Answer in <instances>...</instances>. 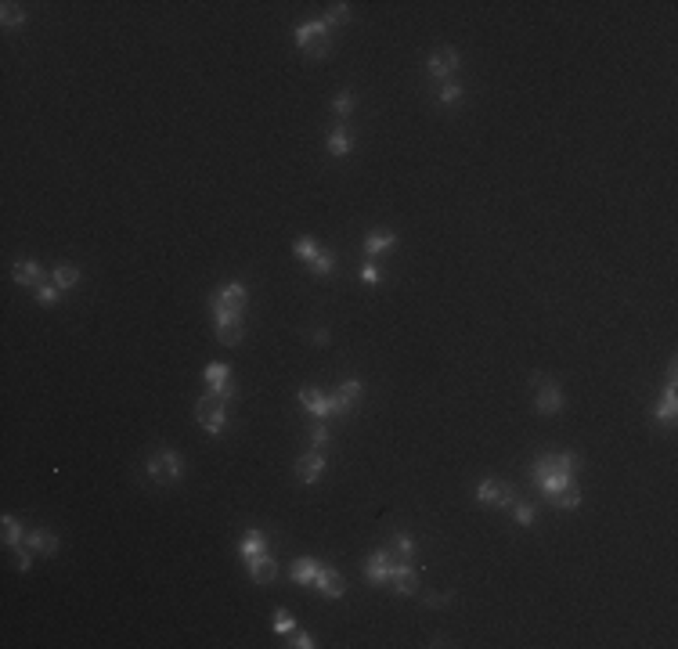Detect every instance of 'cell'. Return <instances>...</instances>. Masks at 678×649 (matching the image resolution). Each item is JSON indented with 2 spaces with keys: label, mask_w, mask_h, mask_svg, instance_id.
<instances>
[{
  "label": "cell",
  "mask_w": 678,
  "mask_h": 649,
  "mask_svg": "<svg viewBox=\"0 0 678 649\" xmlns=\"http://www.w3.org/2000/svg\"><path fill=\"white\" fill-rule=\"evenodd\" d=\"M195 418H199V426L206 429V433H224L227 429V401L220 393H202L199 397V404H195Z\"/></svg>",
  "instance_id": "6da1fadb"
},
{
  "label": "cell",
  "mask_w": 678,
  "mask_h": 649,
  "mask_svg": "<svg viewBox=\"0 0 678 649\" xmlns=\"http://www.w3.org/2000/svg\"><path fill=\"white\" fill-rule=\"evenodd\" d=\"M332 109L339 112V119H347V116H350V109H354L350 91H339V94H336V101H332Z\"/></svg>",
  "instance_id": "e575fe53"
},
{
  "label": "cell",
  "mask_w": 678,
  "mask_h": 649,
  "mask_svg": "<svg viewBox=\"0 0 678 649\" xmlns=\"http://www.w3.org/2000/svg\"><path fill=\"white\" fill-rule=\"evenodd\" d=\"M448 599H451V595H430V606H444Z\"/></svg>",
  "instance_id": "7bdbcfd3"
},
{
  "label": "cell",
  "mask_w": 678,
  "mask_h": 649,
  "mask_svg": "<svg viewBox=\"0 0 678 649\" xmlns=\"http://www.w3.org/2000/svg\"><path fill=\"white\" fill-rule=\"evenodd\" d=\"M534 404L541 415H559L563 408V393L552 379H541V375H534Z\"/></svg>",
  "instance_id": "52a82bcc"
},
{
  "label": "cell",
  "mask_w": 678,
  "mask_h": 649,
  "mask_svg": "<svg viewBox=\"0 0 678 649\" xmlns=\"http://www.w3.org/2000/svg\"><path fill=\"white\" fill-rule=\"evenodd\" d=\"M292 253L310 264V260L317 257V242H314V238H296V242H292Z\"/></svg>",
  "instance_id": "1f68e13d"
},
{
  "label": "cell",
  "mask_w": 678,
  "mask_h": 649,
  "mask_svg": "<svg viewBox=\"0 0 678 649\" xmlns=\"http://www.w3.org/2000/svg\"><path fill=\"white\" fill-rule=\"evenodd\" d=\"M213 314L217 318H246V285L231 282L213 296Z\"/></svg>",
  "instance_id": "3957f363"
},
{
  "label": "cell",
  "mask_w": 678,
  "mask_h": 649,
  "mask_svg": "<svg viewBox=\"0 0 678 649\" xmlns=\"http://www.w3.org/2000/svg\"><path fill=\"white\" fill-rule=\"evenodd\" d=\"M29 563H33V559H29V552H26L22 545H18V552H15V567H18V570L26 574V570H29Z\"/></svg>",
  "instance_id": "ab89813d"
},
{
  "label": "cell",
  "mask_w": 678,
  "mask_h": 649,
  "mask_svg": "<svg viewBox=\"0 0 678 649\" xmlns=\"http://www.w3.org/2000/svg\"><path fill=\"white\" fill-rule=\"evenodd\" d=\"M300 404H303L310 415H317V418H325V415H347L336 393H332V397H325L322 390H310V386H303V390H300Z\"/></svg>",
  "instance_id": "5b68a950"
},
{
  "label": "cell",
  "mask_w": 678,
  "mask_h": 649,
  "mask_svg": "<svg viewBox=\"0 0 678 649\" xmlns=\"http://www.w3.org/2000/svg\"><path fill=\"white\" fill-rule=\"evenodd\" d=\"M361 278H365L368 285H375V282H379V270H375V264H365V267H361Z\"/></svg>",
  "instance_id": "b9f144b4"
},
{
  "label": "cell",
  "mask_w": 678,
  "mask_h": 649,
  "mask_svg": "<svg viewBox=\"0 0 678 649\" xmlns=\"http://www.w3.org/2000/svg\"><path fill=\"white\" fill-rule=\"evenodd\" d=\"M332 267H336V253L332 249H317V257L310 260V270L314 275H332Z\"/></svg>",
  "instance_id": "4316f807"
},
{
  "label": "cell",
  "mask_w": 678,
  "mask_h": 649,
  "mask_svg": "<svg viewBox=\"0 0 678 649\" xmlns=\"http://www.w3.org/2000/svg\"><path fill=\"white\" fill-rule=\"evenodd\" d=\"M292 646H296V649H314L317 642H314V639H310L307 632H300V635H296V639H292Z\"/></svg>",
  "instance_id": "60d3db41"
},
{
  "label": "cell",
  "mask_w": 678,
  "mask_h": 649,
  "mask_svg": "<svg viewBox=\"0 0 678 649\" xmlns=\"http://www.w3.org/2000/svg\"><path fill=\"white\" fill-rule=\"evenodd\" d=\"M206 383H209V390H213V393H220L224 401L235 397V383H231V368L227 365H209L206 368Z\"/></svg>",
  "instance_id": "7c38bea8"
},
{
  "label": "cell",
  "mask_w": 678,
  "mask_h": 649,
  "mask_svg": "<svg viewBox=\"0 0 678 649\" xmlns=\"http://www.w3.org/2000/svg\"><path fill=\"white\" fill-rule=\"evenodd\" d=\"M513 512H516L520 527H531V523H534V505H531V501H513Z\"/></svg>",
  "instance_id": "836d02e7"
},
{
  "label": "cell",
  "mask_w": 678,
  "mask_h": 649,
  "mask_svg": "<svg viewBox=\"0 0 678 649\" xmlns=\"http://www.w3.org/2000/svg\"><path fill=\"white\" fill-rule=\"evenodd\" d=\"M329 448V429L325 426H314L310 429V451H325Z\"/></svg>",
  "instance_id": "8d00e7d4"
},
{
  "label": "cell",
  "mask_w": 678,
  "mask_h": 649,
  "mask_svg": "<svg viewBox=\"0 0 678 649\" xmlns=\"http://www.w3.org/2000/svg\"><path fill=\"white\" fill-rule=\"evenodd\" d=\"M653 415H656V418H664V422H671V418H675V383H668L664 401H661V408H656Z\"/></svg>",
  "instance_id": "4dcf8cb0"
},
{
  "label": "cell",
  "mask_w": 678,
  "mask_h": 649,
  "mask_svg": "<svg viewBox=\"0 0 678 649\" xmlns=\"http://www.w3.org/2000/svg\"><path fill=\"white\" fill-rule=\"evenodd\" d=\"M329 152H332V155H336V159H339V155H347V152H350V134H347V130H343V123H339V127H336V130H332V134H329Z\"/></svg>",
  "instance_id": "d4e9b609"
},
{
  "label": "cell",
  "mask_w": 678,
  "mask_h": 649,
  "mask_svg": "<svg viewBox=\"0 0 678 649\" xmlns=\"http://www.w3.org/2000/svg\"><path fill=\"white\" fill-rule=\"evenodd\" d=\"M350 18V4H329V15H325V26H343Z\"/></svg>",
  "instance_id": "d6a6232c"
},
{
  "label": "cell",
  "mask_w": 678,
  "mask_h": 649,
  "mask_svg": "<svg viewBox=\"0 0 678 649\" xmlns=\"http://www.w3.org/2000/svg\"><path fill=\"white\" fill-rule=\"evenodd\" d=\"M397 563H400V559L393 556V549H390V545H386V549H379V552L365 563V577H368L372 584H386V577H390V570L397 567Z\"/></svg>",
  "instance_id": "ba28073f"
},
{
  "label": "cell",
  "mask_w": 678,
  "mask_h": 649,
  "mask_svg": "<svg viewBox=\"0 0 678 649\" xmlns=\"http://www.w3.org/2000/svg\"><path fill=\"white\" fill-rule=\"evenodd\" d=\"M242 318H217V339L224 343V346H235V343H242Z\"/></svg>",
  "instance_id": "e0dca14e"
},
{
  "label": "cell",
  "mask_w": 678,
  "mask_h": 649,
  "mask_svg": "<svg viewBox=\"0 0 678 649\" xmlns=\"http://www.w3.org/2000/svg\"><path fill=\"white\" fill-rule=\"evenodd\" d=\"M437 101H440V105H458V101H462V87H458L455 79H444V83H440Z\"/></svg>",
  "instance_id": "f546056e"
},
{
  "label": "cell",
  "mask_w": 678,
  "mask_h": 649,
  "mask_svg": "<svg viewBox=\"0 0 678 649\" xmlns=\"http://www.w3.org/2000/svg\"><path fill=\"white\" fill-rule=\"evenodd\" d=\"M36 303L54 307V303H58V285H40V289H36Z\"/></svg>",
  "instance_id": "74e56055"
},
{
  "label": "cell",
  "mask_w": 678,
  "mask_h": 649,
  "mask_svg": "<svg viewBox=\"0 0 678 649\" xmlns=\"http://www.w3.org/2000/svg\"><path fill=\"white\" fill-rule=\"evenodd\" d=\"M11 278H15L18 285H33V289H40V285H44V267H40L36 260H18L15 270H11Z\"/></svg>",
  "instance_id": "5bb4252c"
},
{
  "label": "cell",
  "mask_w": 678,
  "mask_h": 649,
  "mask_svg": "<svg viewBox=\"0 0 678 649\" xmlns=\"http://www.w3.org/2000/svg\"><path fill=\"white\" fill-rule=\"evenodd\" d=\"M317 570H322V563H314V559H296L289 574H292V581H296V584H314Z\"/></svg>",
  "instance_id": "7402d4cb"
},
{
  "label": "cell",
  "mask_w": 678,
  "mask_h": 649,
  "mask_svg": "<svg viewBox=\"0 0 678 649\" xmlns=\"http://www.w3.org/2000/svg\"><path fill=\"white\" fill-rule=\"evenodd\" d=\"M581 466V458L574 455V451H563V455H545V458H538L534 462V469H531V480L534 484H541V480L548 476V473H570L574 476V469Z\"/></svg>",
  "instance_id": "277c9868"
},
{
  "label": "cell",
  "mask_w": 678,
  "mask_h": 649,
  "mask_svg": "<svg viewBox=\"0 0 678 649\" xmlns=\"http://www.w3.org/2000/svg\"><path fill=\"white\" fill-rule=\"evenodd\" d=\"M329 51H332V40H329V36H317L314 44L307 47V54H310V58H325Z\"/></svg>",
  "instance_id": "f35d334b"
},
{
  "label": "cell",
  "mask_w": 678,
  "mask_h": 649,
  "mask_svg": "<svg viewBox=\"0 0 678 649\" xmlns=\"http://www.w3.org/2000/svg\"><path fill=\"white\" fill-rule=\"evenodd\" d=\"M274 632H278V635H289V632H296V620H292L285 610H274Z\"/></svg>",
  "instance_id": "d590c367"
},
{
  "label": "cell",
  "mask_w": 678,
  "mask_h": 649,
  "mask_svg": "<svg viewBox=\"0 0 678 649\" xmlns=\"http://www.w3.org/2000/svg\"><path fill=\"white\" fill-rule=\"evenodd\" d=\"M51 275H54V285H58V289H73V285H80V267H76V264H54Z\"/></svg>",
  "instance_id": "603a6c76"
},
{
  "label": "cell",
  "mask_w": 678,
  "mask_h": 649,
  "mask_svg": "<svg viewBox=\"0 0 678 649\" xmlns=\"http://www.w3.org/2000/svg\"><path fill=\"white\" fill-rule=\"evenodd\" d=\"M455 69H458V51H455V47H440V51H433L430 66H426V72L437 76V79H448Z\"/></svg>",
  "instance_id": "8fae6325"
},
{
  "label": "cell",
  "mask_w": 678,
  "mask_h": 649,
  "mask_svg": "<svg viewBox=\"0 0 678 649\" xmlns=\"http://www.w3.org/2000/svg\"><path fill=\"white\" fill-rule=\"evenodd\" d=\"M336 397H339V404H343V411H350L357 404V397H361V383H357V379H343Z\"/></svg>",
  "instance_id": "cb8c5ba5"
},
{
  "label": "cell",
  "mask_w": 678,
  "mask_h": 649,
  "mask_svg": "<svg viewBox=\"0 0 678 649\" xmlns=\"http://www.w3.org/2000/svg\"><path fill=\"white\" fill-rule=\"evenodd\" d=\"M386 584L400 595H415L419 592V574H415L412 563H397V567L390 570V577H386Z\"/></svg>",
  "instance_id": "9c48e42d"
},
{
  "label": "cell",
  "mask_w": 678,
  "mask_h": 649,
  "mask_svg": "<svg viewBox=\"0 0 678 649\" xmlns=\"http://www.w3.org/2000/svg\"><path fill=\"white\" fill-rule=\"evenodd\" d=\"M148 480H152V484H177V480H181V455L177 451H156L152 458H148Z\"/></svg>",
  "instance_id": "7a4b0ae2"
},
{
  "label": "cell",
  "mask_w": 678,
  "mask_h": 649,
  "mask_svg": "<svg viewBox=\"0 0 678 649\" xmlns=\"http://www.w3.org/2000/svg\"><path fill=\"white\" fill-rule=\"evenodd\" d=\"M249 577L257 581V584H271L274 577H278V563L264 552V556H257V559L249 563Z\"/></svg>",
  "instance_id": "2e32d148"
},
{
  "label": "cell",
  "mask_w": 678,
  "mask_h": 649,
  "mask_svg": "<svg viewBox=\"0 0 678 649\" xmlns=\"http://www.w3.org/2000/svg\"><path fill=\"white\" fill-rule=\"evenodd\" d=\"M322 473H325V455L322 451H310L296 462V480H300V484H317Z\"/></svg>",
  "instance_id": "30bf717a"
},
{
  "label": "cell",
  "mask_w": 678,
  "mask_h": 649,
  "mask_svg": "<svg viewBox=\"0 0 678 649\" xmlns=\"http://www.w3.org/2000/svg\"><path fill=\"white\" fill-rule=\"evenodd\" d=\"M390 549H393V556H397L400 563H412V552H415V545H412V537H408V534H397V537L390 541Z\"/></svg>",
  "instance_id": "f1b7e54d"
},
{
  "label": "cell",
  "mask_w": 678,
  "mask_h": 649,
  "mask_svg": "<svg viewBox=\"0 0 678 649\" xmlns=\"http://www.w3.org/2000/svg\"><path fill=\"white\" fill-rule=\"evenodd\" d=\"M476 498L483 501V505H495V509H513V487L505 484V480H483V484L476 487Z\"/></svg>",
  "instance_id": "8992f818"
},
{
  "label": "cell",
  "mask_w": 678,
  "mask_h": 649,
  "mask_svg": "<svg viewBox=\"0 0 678 649\" xmlns=\"http://www.w3.org/2000/svg\"><path fill=\"white\" fill-rule=\"evenodd\" d=\"M548 505H552V509H578L581 505V491H578L574 480L563 484V487H556V491H548Z\"/></svg>",
  "instance_id": "9a60e30c"
},
{
  "label": "cell",
  "mask_w": 678,
  "mask_h": 649,
  "mask_svg": "<svg viewBox=\"0 0 678 649\" xmlns=\"http://www.w3.org/2000/svg\"><path fill=\"white\" fill-rule=\"evenodd\" d=\"M314 588L322 592L325 599H339V595L347 592V584H343V577H339V570L322 567V570H317V577H314Z\"/></svg>",
  "instance_id": "4fadbf2b"
},
{
  "label": "cell",
  "mask_w": 678,
  "mask_h": 649,
  "mask_svg": "<svg viewBox=\"0 0 678 649\" xmlns=\"http://www.w3.org/2000/svg\"><path fill=\"white\" fill-rule=\"evenodd\" d=\"M239 552H242V559H246V563H253L257 556H264V552H267L264 534H260V530H249V534L242 537V549H239Z\"/></svg>",
  "instance_id": "44dd1931"
},
{
  "label": "cell",
  "mask_w": 678,
  "mask_h": 649,
  "mask_svg": "<svg viewBox=\"0 0 678 649\" xmlns=\"http://www.w3.org/2000/svg\"><path fill=\"white\" fill-rule=\"evenodd\" d=\"M393 245H397V235L390 231V227H375V231H368V238H365L368 257L372 253H383V249H393Z\"/></svg>",
  "instance_id": "d6986e66"
},
{
  "label": "cell",
  "mask_w": 678,
  "mask_h": 649,
  "mask_svg": "<svg viewBox=\"0 0 678 649\" xmlns=\"http://www.w3.org/2000/svg\"><path fill=\"white\" fill-rule=\"evenodd\" d=\"M0 523H4V545H8V549H18V545H22V527H18V519H15V516H4Z\"/></svg>",
  "instance_id": "83f0119b"
},
{
  "label": "cell",
  "mask_w": 678,
  "mask_h": 649,
  "mask_svg": "<svg viewBox=\"0 0 678 649\" xmlns=\"http://www.w3.org/2000/svg\"><path fill=\"white\" fill-rule=\"evenodd\" d=\"M0 18H4V26L8 29H15V26H22L26 22V11L15 4V0H8V4H0Z\"/></svg>",
  "instance_id": "484cf974"
},
{
  "label": "cell",
  "mask_w": 678,
  "mask_h": 649,
  "mask_svg": "<svg viewBox=\"0 0 678 649\" xmlns=\"http://www.w3.org/2000/svg\"><path fill=\"white\" fill-rule=\"evenodd\" d=\"M317 36H329V26H325V18H317V22H303L300 29H296V47H310Z\"/></svg>",
  "instance_id": "ac0fdd59"
},
{
  "label": "cell",
  "mask_w": 678,
  "mask_h": 649,
  "mask_svg": "<svg viewBox=\"0 0 678 649\" xmlns=\"http://www.w3.org/2000/svg\"><path fill=\"white\" fill-rule=\"evenodd\" d=\"M26 545L33 552H40V556H54L58 552V537L54 534H44V530H29L26 534Z\"/></svg>",
  "instance_id": "ffe728a7"
}]
</instances>
